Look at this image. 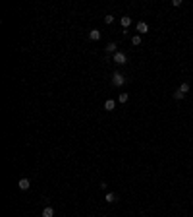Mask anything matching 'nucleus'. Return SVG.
I'll return each instance as SVG.
<instances>
[{
    "label": "nucleus",
    "instance_id": "obj_7",
    "mask_svg": "<svg viewBox=\"0 0 193 217\" xmlns=\"http://www.w3.org/2000/svg\"><path fill=\"white\" fill-rule=\"evenodd\" d=\"M137 31L139 33H147V31H149V25H147L145 22H139L137 23Z\"/></svg>",
    "mask_w": 193,
    "mask_h": 217
},
{
    "label": "nucleus",
    "instance_id": "obj_11",
    "mask_svg": "<svg viewBox=\"0 0 193 217\" xmlns=\"http://www.w3.org/2000/svg\"><path fill=\"white\" fill-rule=\"evenodd\" d=\"M178 89H180V91H182V93H183V95H186V93H187V91H189V84H182V85H180V87H178Z\"/></svg>",
    "mask_w": 193,
    "mask_h": 217
},
{
    "label": "nucleus",
    "instance_id": "obj_8",
    "mask_svg": "<svg viewBox=\"0 0 193 217\" xmlns=\"http://www.w3.org/2000/svg\"><path fill=\"white\" fill-rule=\"evenodd\" d=\"M106 52H112V54H116V52H118V45H116V43H108V45H106Z\"/></svg>",
    "mask_w": 193,
    "mask_h": 217
},
{
    "label": "nucleus",
    "instance_id": "obj_1",
    "mask_svg": "<svg viewBox=\"0 0 193 217\" xmlns=\"http://www.w3.org/2000/svg\"><path fill=\"white\" fill-rule=\"evenodd\" d=\"M124 84H126V78H124V74H120V72H114V74H112V85H116V87H122Z\"/></svg>",
    "mask_w": 193,
    "mask_h": 217
},
{
    "label": "nucleus",
    "instance_id": "obj_4",
    "mask_svg": "<svg viewBox=\"0 0 193 217\" xmlns=\"http://www.w3.org/2000/svg\"><path fill=\"white\" fill-rule=\"evenodd\" d=\"M114 109H116V101H114V99H106L104 101V110H108V113H110V110H114Z\"/></svg>",
    "mask_w": 193,
    "mask_h": 217
},
{
    "label": "nucleus",
    "instance_id": "obj_15",
    "mask_svg": "<svg viewBox=\"0 0 193 217\" xmlns=\"http://www.w3.org/2000/svg\"><path fill=\"white\" fill-rule=\"evenodd\" d=\"M112 22H114V16H110V14L104 16V23H112Z\"/></svg>",
    "mask_w": 193,
    "mask_h": 217
},
{
    "label": "nucleus",
    "instance_id": "obj_10",
    "mask_svg": "<svg viewBox=\"0 0 193 217\" xmlns=\"http://www.w3.org/2000/svg\"><path fill=\"white\" fill-rule=\"evenodd\" d=\"M43 217H54V207H44L43 210Z\"/></svg>",
    "mask_w": 193,
    "mask_h": 217
},
{
    "label": "nucleus",
    "instance_id": "obj_9",
    "mask_svg": "<svg viewBox=\"0 0 193 217\" xmlns=\"http://www.w3.org/2000/svg\"><path fill=\"white\" fill-rule=\"evenodd\" d=\"M118 200V194H114V192H108V194H106V202L108 204H114Z\"/></svg>",
    "mask_w": 193,
    "mask_h": 217
},
{
    "label": "nucleus",
    "instance_id": "obj_12",
    "mask_svg": "<svg viewBox=\"0 0 193 217\" xmlns=\"http://www.w3.org/2000/svg\"><path fill=\"white\" fill-rule=\"evenodd\" d=\"M131 43H133L135 47H137V45H141V37H139V35H133V37H131Z\"/></svg>",
    "mask_w": 193,
    "mask_h": 217
},
{
    "label": "nucleus",
    "instance_id": "obj_3",
    "mask_svg": "<svg viewBox=\"0 0 193 217\" xmlns=\"http://www.w3.org/2000/svg\"><path fill=\"white\" fill-rule=\"evenodd\" d=\"M18 186H19V190H23V192H25V190H29V188H31L29 178H21V180L18 182Z\"/></svg>",
    "mask_w": 193,
    "mask_h": 217
},
{
    "label": "nucleus",
    "instance_id": "obj_2",
    "mask_svg": "<svg viewBox=\"0 0 193 217\" xmlns=\"http://www.w3.org/2000/svg\"><path fill=\"white\" fill-rule=\"evenodd\" d=\"M112 58H114V62H116V64H120V66L128 62V56H126V52H122V51H118L116 54L112 56Z\"/></svg>",
    "mask_w": 193,
    "mask_h": 217
},
{
    "label": "nucleus",
    "instance_id": "obj_14",
    "mask_svg": "<svg viewBox=\"0 0 193 217\" xmlns=\"http://www.w3.org/2000/svg\"><path fill=\"white\" fill-rule=\"evenodd\" d=\"M128 101V93H120V97H118V103H126Z\"/></svg>",
    "mask_w": 193,
    "mask_h": 217
},
{
    "label": "nucleus",
    "instance_id": "obj_13",
    "mask_svg": "<svg viewBox=\"0 0 193 217\" xmlns=\"http://www.w3.org/2000/svg\"><path fill=\"white\" fill-rule=\"evenodd\" d=\"M183 97H186V95H183L180 89H176V91H174V99H178V101H180V99H183Z\"/></svg>",
    "mask_w": 193,
    "mask_h": 217
},
{
    "label": "nucleus",
    "instance_id": "obj_6",
    "mask_svg": "<svg viewBox=\"0 0 193 217\" xmlns=\"http://www.w3.org/2000/svg\"><path fill=\"white\" fill-rule=\"evenodd\" d=\"M120 23H122V27H129L131 25V18H129V16H122Z\"/></svg>",
    "mask_w": 193,
    "mask_h": 217
},
{
    "label": "nucleus",
    "instance_id": "obj_5",
    "mask_svg": "<svg viewBox=\"0 0 193 217\" xmlns=\"http://www.w3.org/2000/svg\"><path fill=\"white\" fill-rule=\"evenodd\" d=\"M89 39H91V41H98V39H101V31H98V29H91V31H89Z\"/></svg>",
    "mask_w": 193,
    "mask_h": 217
}]
</instances>
